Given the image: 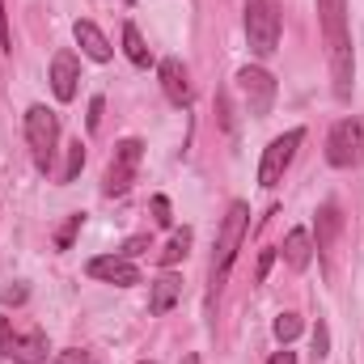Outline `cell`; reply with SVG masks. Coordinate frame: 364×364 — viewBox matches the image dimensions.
Masks as SVG:
<instances>
[{
	"label": "cell",
	"mask_w": 364,
	"mask_h": 364,
	"mask_svg": "<svg viewBox=\"0 0 364 364\" xmlns=\"http://www.w3.org/2000/svg\"><path fill=\"white\" fill-rule=\"evenodd\" d=\"M144 364H153V360H144Z\"/></svg>",
	"instance_id": "d6a6232c"
},
{
	"label": "cell",
	"mask_w": 364,
	"mask_h": 364,
	"mask_svg": "<svg viewBox=\"0 0 364 364\" xmlns=\"http://www.w3.org/2000/svg\"><path fill=\"white\" fill-rule=\"evenodd\" d=\"M26 144H30L34 166L47 174L55 161V149H60V114L47 106H30L26 110Z\"/></svg>",
	"instance_id": "3957f363"
},
{
	"label": "cell",
	"mask_w": 364,
	"mask_h": 364,
	"mask_svg": "<svg viewBox=\"0 0 364 364\" xmlns=\"http://www.w3.org/2000/svg\"><path fill=\"white\" fill-rule=\"evenodd\" d=\"M186 250H191V229H178V233L170 237V246L161 250V267H174L178 259H186Z\"/></svg>",
	"instance_id": "ac0fdd59"
},
{
	"label": "cell",
	"mask_w": 364,
	"mask_h": 364,
	"mask_svg": "<svg viewBox=\"0 0 364 364\" xmlns=\"http://www.w3.org/2000/svg\"><path fill=\"white\" fill-rule=\"evenodd\" d=\"M81 225H85V216H81V212H73V216H68V220H64V225H60V229H55V250H68V246H73V237H77V229H81Z\"/></svg>",
	"instance_id": "44dd1931"
},
{
	"label": "cell",
	"mask_w": 364,
	"mask_h": 364,
	"mask_svg": "<svg viewBox=\"0 0 364 364\" xmlns=\"http://www.w3.org/2000/svg\"><path fill=\"white\" fill-rule=\"evenodd\" d=\"M153 220H157V225H174V216H170V199H166V195H153Z\"/></svg>",
	"instance_id": "484cf974"
},
{
	"label": "cell",
	"mask_w": 364,
	"mask_h": 364,
	"mask_svg": "<svg viewBox=\"0 0 364 364\" xmlns=\"http://www.w3.org/2000/svg\"><path fill=\"white\" fill-rule=\"evenodd\" d=\"M123 51H127V60L136 64V68H149L153 64V55H149V47H144V38H140V30L127 21L123 26Z\"/></svg>",
	"instance_id": "e0dca14e"
},
{
	"label": "cell",
	"mask_w": 364,
	"mask_h": 364,
	"mask_svg": "<svg viewBox=\"0 0 364 364\" xmlns=\"http://www.w3.org/2000/svg\"><path fill=\"white\" fill-rule=\"evenodd\" d=\"M318 21H322V38H326V55H331V81L335 97L348 102L352 97V34H348V0H318Z\"/></svg>",
	"instance_id": "6da1fadb"
},
{
	"label": "cell",
	"mask_w": 364,
	"mask_h": 364,
	"mask_svg": "<svg viewBox=\"0 0 364 364\" xmlns=\"http://www.w3.org/2000/svg\"><path fill=\"white\" fill-rule=\"evenodd\" d=\"M267 364H296V352H288V343H284V352H275Z\"/></svg>",
	"instance_id": "4dcf8cb0"
},
{
	"label": "cell",
	"mask_w": 364,
	"mask_h": 364,
	"mask_svg": "<svg viewBox=\"0 0 364 364\" xmlns=\"http://www.w3.org/2000/svg\"><path fill=\"white\" fill-rule=\"evenodd\" d=\"M26 296H30V288H26L21 279H17V284H9V288H0V305H21Z\"/></svg>",
	"instance_id": "cb8c5ba5"
},
{
	"label": "cell",
	"mask_w": 364,
	"mask_h": 364,
	"mask_svg": "<svg viewBox=\"0 0 364 364\" xmlns=\"http://www.w3.org/2000/svg\"><path fill=\"white\" fill-rule=\"evenodd\" d=\"M77 81H81V60L73 51H55V60H51V93L60 102H73L77 97Z\"/></svg>",
	"instance_id": "30bf717a"
},
{
	"label": "cell",
	"mask_w": 364,
	"mask_h": 364,
	"mask_svg": "<svg viewBox=\"0 0 364 364\" xmlns=\"http://www.w3.org/2000/svg\"><path fill=\"white\" fill-rule=\"evenodd\" d=\"M13 335H17V331H13V322H9V318H0V356H4V360H9V352H13Z\"/></svg>",
	"instance_id": "4316f807"
},
{
	"label": "cell",
	"mask_w": 364,
	"mask_h": 364,
	"mask_svg": "<svg viewBox=\"0 0 364 364\" xmlns=\"http://www.w3.org/2000/svg\"><path fill=\"white\" fill-rule=\"evenodd\" d=\"M182 364H199V356H182Z\"/></svg>",
	"instance_id": "1f68e13d"
},
{
	"label": "cell",
	"mask_w": 364,
	"mask_h": 364,
	"mask_svg": "<svg viewBox=\"0 0 364 364\" xmlns=\"http://www.w3.org/2000/svg\"><path fill=\"white\" fill-rule=\"evenodd\" d=\"M339 225H343L339 208H335V203H326V208L318 212V255H326V250H331V242H335Z\"/></svg>",
	"instance_id": "2e32d148"
},
{
	"label": "cell",
	"mask_w": 364,
	"mask_h": 364,
	"mask_svg": "<svg viewBox=\"0 0 364 364\" xmlns=\"http://www.w3.org/2000/svg\"><path fill=\"white\" fill-rule=\"evenodd\" d=\"M140 157H144V144L140 140H119L114 144V157L106 166V182H102V195H127L136 170H140Z\"/></svg>",
	"instance_id": "52a82bcc"
},
{
	"label": "cell",
	"mask_w": 364,
	"mask_h": 364,
	"mask_svg": "<svg viewBox=\"0 0 364 364\" xmlns=\"http://www.w3.org/2000/svg\"><path fill=\"white\" fill-rule=\"evenodd\" d=\"M237 90H242V97H246V106H250V114H255V119L272 114V106H275V77L267 73V68L246 64V68L237 73Z\"/></svg>",
	"instance_id": "ba28073f"
},
{
	"label": "cell",
	"mask_w": 364,
	"mask_h": 364,
	"mask_svg": "<svg viewBox=\"0 0 364 364\" xmlns=\"http://www.w3.org/2000/svg\"><path fill=\"white\" fill-rule=\"evenodd\" d=\"M55 364H97V360H93V352H85V348H64L55 356Z\"/></svg>",
	"instance_id": "d4e9b609"
},
{
	"label": "cell",
	"mask_w": 364,
	"mask_h": 364,
	"mask_svg": "<svg viewBox=\"0 0 364 364\" xmlns=\"http://www.w3.org/2000/svg\"><path fill=\"white\" fill-rule=\"evenodd\" d=\"M73 38H77V47H81V51L90 55L93 64H106V60L114 55V51H110V43H106V34H102V30H97L93 21H85V17H81V21L73 26Z\"/></svg>",
	"instance_id": "4fadbf2b"
},
{
	"label": "cell",
	"mask_w": 364,
	"mask_h": 364,
	"mask_svg": "<svg viewBox=\"0 0 364 364\" xmlns=\"http://www.w3.org/2000/svg\"><path fill=\"white\" fill-rule=\"evenodd\" d=\"M85 272H90L93 279H102V284H114V288L140 284V267H136L132 259H123V255H97V259H90Z\"/></svg>",
	"instance_id": "9c48e42d"
},
{
	"label": "cell",
	"mask_w": 364,
	"mask_h": 364,
	"mask_svg": "<svg viewBox=\"0 0 364 364\" xmlns=\"http://www.w3.org/2000/svg\"><path fill=\"white\" fill-rule=\"evenodd\" d=\"M81 166H85V144H81V140H73V144H68V161H64V174H60V182H77Z\"/></svg>",
	"instance_id": "d6986e66"
},
{
	"label": "cell",
	"mask_w": 364,
	"mask_h": 364,
	"mask_svg": "<svg viewBox=\"0 0 364 364\" xmlns=\"http://www.w3.org/2000/svg\"><path fill=\"white\" fill-rule=\"evenodd\" d=\"M157 77H161V93L174 102V106H191L195 102V90H191V77H186V68H182V60H161L157 64Z\"/></svg>",
	"instance_id": "8fae6325"
},
{
	"label": "cell",
	"mask_w": 364,
	"mask_h": 364,
	"mask_svg": "<svg viewBox=\"0 0 364 364\" xmlns=\"http://www.w3.org/2000/svg\"><path fill=\"white\" fill-rule=\"evenodd\" d=\"M246 229H250V208L242 199H233L225 220H220V233H216V255H212V272H208L212 292H220V284L229 279V267H233V259H237V250L246 242Z\"/></svg>",
	"instance_id": "7a4b0ae2"
},
{
	"label": "cell",
	"mask_w": 364,
	"mask_h": 364,
	"mask_svg": "<svg viewBox=\"0 0 364 364\" xmlns=\"http://www.w3.org/2000/svg\"><path fill=\"white\" fill-rule=\"evenodd\" d=\"M314 356L322 360V356H331V331H326V322L318 318V326H314Z\"/></svg>",
	"instance_id": "603a6c76"
},
{
	"label": "cell",
	"mask_w": 364,
	"mask_h": 364,
	"mask_svg": "<svg viewBox=\"0 0 364 364\" xmlns=\"http://www.w3.org/2000/svg\"><path fill=\"white\" fill-rule=\"evenodd\" d=\"M0 43H4V51H13V30H9V17H4V0H0Z\"/></svg>",
	"instance_id": "83f0119b"
},
{
	"label": "cell",
	"mask_w": 364,
	"mask_h": 364,
	"mask_svg": "<svg viewBox=\"0 0 364 364\" xmlns=\"http://www.w3.org/2000/svg\"><path fill=\"white\" fill-rule=\"evenodd\" d=\"M301 140H305V132L301 127H288L284 136H275L272 144L263 149V161H259V186H279L284 178V170L292 166V157H296V149H301Z\"/></svg>",
	"instance_id": "8992f818"
},
{
	"label": "cell",
	"mask_w": 364,
	"mask_h": 364,
	"mask_svg": "<svg viewBox=\"0 0 364 364\" xmlns=\"http://www.w3.org/2000/svg\"><path fill=\"white\" fill-rule=\"evenodd\" d=\"M127 4H132V0H127Z\"/></svg>",
	"instance_id": "836d02e7"
},
{
	"label": "cell",
	"mask_w": 364,
	"mask_h": 364,
	"mask_svg": "<svg viewBox=\"0 0 364 364\" xmlns=\"http://www.w3.org/2000/svg\"><path fill=\"white\" fill-rule=\"evenodd\" d=\"M272 263H275V250H263V259H259V279H267Z\"/></svg>",
	"instance_id": "f546056e"
},
{
	"label": "cell",
	"mask_w": 364,
	"mask_h": 364,
	"mask_svg": "<svg viewBox=\"0 0 364 364\" xmlns=\"http://www.w3.org/2000/svg\"><path fill=\"white\" fill-rule=\"evenodd\" d=\"M9 360H17V364H51L47 335H43V331H26V335H13V352H9Z\"/></svg>",
	"instance_id": "7c38bea8"
},
{
	"label": "cell",
	"mask_w": 364,
	"mask_h": 364,
	"mask_svg": "<svg viewBox=\"0 0 364 364\" xmlns=\"http://www.w3.org/2000/svg\"><path fill=\"white\" fill-rule=\"evenodd\" d=\"M326 161L335 170H352L364 161V123L360 119H339L326 136Z\"/></svg>",
	"instance_id": "5b68a950"
},
{
	"label": "cell",
	"mask_w": 364,
	"mask_h": 364,
	"mask_svg": "<svg viewBox=\"0 0 364 364\" xmlns=\"http://www.w3.org/2000/svg\"><path fill=\"white\" fill-rule=\"evenodd\" d=\"M102 106H106L102 97H93L90 102V132H97V123H102Z\"/></svg>",
	"instance_id": "f1b7e54d"
},
{
	"label": "cell",
	"mask_w": 364,
	"mask_h": 364,
	"mask_svg": "<svg viewBox=\"0 0 364 364\" xmlns=\"http://www.w3.org/2000/svg\"><path fill=\"white\" fill-rule=\"evenodd\" d=\"M144 250H153V242H149V233H136V237H127V242H123V250H119V255H123V259H140Z\"/></svg>",
	"instance_id": "7402d4cb"
},
{
	"label": "cell",
	"mask_w": 364,
	"mask_h": 364,
	"mask_svg": "<svg viewBox=\"0 0 364 364\" xmlns=\"http://www.w3.org/2000/svg\"><path fill=\"white\" fill-rule=\"evenodd\" d=\"M284 263H288L292 272H305V267L314 263V242H309L305 229H292V233L284 237Z\"/></svg>",
	"instance_id": "9a60e30c"
},
{
	"label": "cell",
	"mask_w": 364,
	"mask_h": 364,
	"mask_svg": "<svg viewBox=\"0 0 364 364\" xmlns=\"http://www.w3.org/2000/svg\"><path fill=\"white\" fill-rule=\"evenodd\" d=\"M279 30H284V17H279L275 0H250L246 4V43L255 55H272L279 47Z\"/></svg>",
	"instance_id": "277c9868"
},
{
	"label": "cell",
	"mask_w": 364,
	"mask_h": 364,
	"mask_svg": "<svg viewBox=\"0 0 364 364\" xmlns=\"http://www.w3.org/2000/svg\"><path fill=\"white\" fill-rule=\"evenodd\" d=\"M182 296V279L178 275H161V279H153V292H149V314H170L174 305H178Z\"/></svg>",
	"instance_id": "5bb4252c"
},
{
	"label": "cell",
	"mask_w": 364,
	"mask_h": 364,
	"mask_svg": "<svg viewBox=\"0 0 364 364\" xmlns=\"http://www.w3.org/2000/svg\"><path fill=\"white\" fill-rule=\"evenodd\" d=\"M301 326H305V322H301V318H296V314H279V318H275V339H279V343H292V339H296V335H301Z\"/></svg>",
	"instance_id": "ffe728a7"
}]
</instances>
